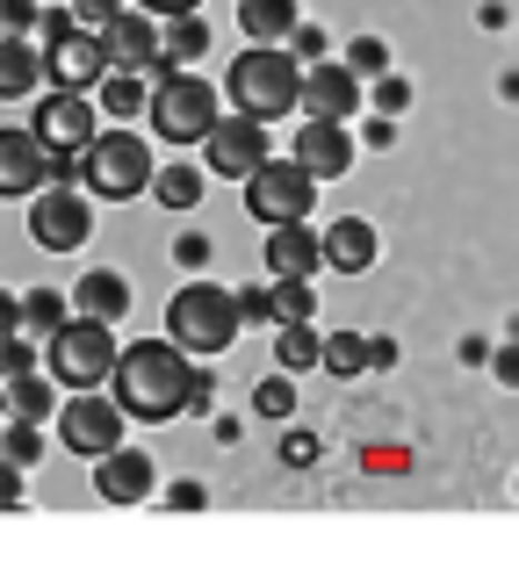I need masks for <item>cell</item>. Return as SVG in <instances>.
<instances>
[{
	"label": "cell",
	"mask_w": 519,
	"mask_h": 569,
	"mask_svg": "<svg viewBox=\"0 0 519 569\" xmlns=\"http://www.w3.org/2000/svg\"><path fill=\"white\" fill-rule=\"evenodd\" d=\"M188 382H196V361H181L167 339H138V347H116L109 403L138 426H167L188 411Z\"/></svg>",
	"instance_id": "6da1fadb"
},
{
	"label": "cell",
	"mask_w": 519,
	"mask_h": 569,
	"mask_svg": "<svg viewBox=\"0 0 519 569\" xmlns=\"http://www.w3.org/2000/svg\"><path fill=\"white\" fill-rule=\"evenodd\" d=\"M239 303H231L224 281H181V289L167 296V347L181 353V361H217V353H231V339H239Z\"/></svg>",
	"instance_id": "7a4b0ae2"
},
{
	"label": "cell",
	"mask_w": 519,
	"mask_h": 569,
	"mask_svg": "<svg viewBox=\"0 0 519 569\" xmlns=\"http://www.w3.org/2000/svg\"><path fill=\"white\" fill-rule=\"evenodd\" d=\"M144 116H152V138L159 144H202L224 109H217V87L202 72H167V80L144 87Z\"/></svg>",
	"instance_id": "3957f363"
},
{
	"label": "cell",
	"mask_w": 519,
	"mask_h": 569,
	"mask_svg": "<svg viewBox=\"0 0 519 569\" xmlns=\"http://www.w3.org/2000/svg\"><path fill=\"white\" fill-rule=\"evenodd\" d=\"M152 188V138L138 130H101L80 152V194L87 202H130Z\"/></svg>",
	"instance_id": "277c9868"
},
{
	"label": "cell",
	"mask_w": 519,
	"mask_h": 569,
	"mask_svg": "<svg viewBox=\"0 0 519 569\" xmlns=\"http://www.w3.org/2000/svg\"><path fill=\"white\" fill-rule=\"evenodd\" d=\"M296 80H303V66H296L289 51H239L231 72H224L231 109H239L246 123H260V130L275 123V116L296 109Z\"/></svg>",
	"instance_id": "5b68a950"
},
{
	"label": "cell",
	"mask_w": 519,
	"mask_h": 569,
	"mask_svg": "<svg viewBox=\"0 0 519 569\" xmlns=\"http://www.w3.org/2000/svg\"><path fill=\"white\" fill-rule=\"evenodd\" d=\"M43 361H51V382L101 389L109 368H116V339H109V325H94V318H66L51 339H43Z\"/></svg>",
	"instance_id": "8992f818"
},
{
	"label": "cell",
	"mask_w": 519,
	"mask_h": 569,
	"mask_svg": "<svg viewBox=\"0 0 519 569\" xmlns=\"http://www.w3.org/2000/svg\"><path fill=\"white\" fill-rule=\"evenodd\" d=\"M310 202H318V181H310L296 159H267V167L246 173V217L281 231V223H310Z\"/></svg>",
	"instance_id": "52a82bcc"
},
{
	"label": "cell",
	"mask_w": 519,
	"mask_h": 569,
	"mask_svg": "<svg viewBox=\"0 0 519 569\" xmlns=\"http://www.w3.org/2000/svg\"><path fill=\"white\" fill-rule=\"evenodd\" d=\"M101 43V66L109 72H130V80H167V66H159V22L144 8H109V22L94 29Z\"/></svg>",
	"instance_id": "ba28073f"
},
{
	"label": "cell",
	"mask_w": 519,
	"mask_h": 569,
	"mask_svg": "<svg viewBox=\"0 0 519 569\" xmlns=\"http://www.w3.org/2000/svg\"><path fill=\"white\" fill-rule=\"evenodd\" d=\"M29 238H37L43 252H80L87 238H94V202H87L80 188L29 194Z\"/></svg>",
	"instance_id": "9c48e42d"
},
{
	"label": "cell",
	"mask_w": 519,
	"mask_h": 569,
	"mask_svg": "<svg viewBox=\"0 0 519 569\" xmlns=\"http://www.w3.org/2000/svg\"><path fill=\"white\" fill-rule=\"evenodd\" d=\"M123 426L130 418L116 411L109 397H87V389L58 403V440H66V455H87V461L116 455V447H123Z\"/></svg>",
	"instance_id": "30bf717a"
},
{
	"label": "cell",
	"mask_w": 519,
	"mask_h": 569,
	"mask_svg": "<svg viewBox=\"0 0 519 569\" xmlns=\"http://www.w3.org/2000/svg\"><path fill=\"white\" fill-rule=\"evenodd\" d=\"M29 138H37L51 159H80L87 144L101 138V116H94L87 94H43V109L29 116Z\"/></svg>",
	"instance_id": "8fae6325"
},
{
	"label": "cell",
	"mask_w": 519,
	"mask_h": 569,
	"mask_svg": "<svg viewBox=\"0 0 519 569\" xmlns=\"http://www.w3.org/2000/svg\"><path fill=\"white\" fill-rule=\"evenodd\" d=\"M296 109H303V123H347L353 109H368V87L353 80L347 66H303V80H296Z\"/></svg>",
	"instance_id": "7c38bea8"
},
{
	"label": "cell",
	"mask_w": 519,
	"mask_h": 569,
	"mask_svg": "<svg viewBox=\"0 0 519 569\" xmlns=\"http://www.w3.org/2000/svg\"><path fill=\"white\" fill-rule=\"evenodd\" d=\"M43 58V80H51V94H87V87L109 80V66H101V43L87 37V29H66V37L37 43Z\"/></svg>",
	"instance_id": "4fadbf2b"
},
{
	"label": "cell",
	"mask_w": 519,
	"mask_h": 569,
	"mask_svg": "<svg viewBox=\"0 0 519 569\" xmlns=\"http://www.w3.org/2000/svg\"><path fill=\"white\" fill-rule=\"evenodd\" d=\"M267 159H275V152H267V130L246 123V116H224V123L202 138V167L224 173V181H246L253 167H267Z\"/></svg>",
	"instance_id": "5bb4252c"
},
{
	"label": "cell",
	"mask_w": 519,
	"mask_h": 569,
	"mask_svg": "<svg viewBox=\"0 0 519 569\" xmlns=\"http://www.w3.org/2000/svg\"><path fill=\"white\" fill-rule=\"evenodd\" d=\"M296 167L310 173V181H339V173H353V159H361V144H353L347 123H303L296 130Z\"/></svg>",
	"instance_id": "9a60e30c"
},
{
	"label": "cell",
	"mask_w": 519,
	"mask_h": 569,
	"mask_svg": "<svg viewBox=\"0 0 519 569\" xmlns=\"http://www.w3.org/2000/svg\"><path fill=\"white\" fill-rule=\"evenodd\" d=\"M159 490V469L144 447H116V455L94 461V498L101 505H144Z\"/></svg>",
	"instance_id": "2e32d148"
},
{
	"label": "cell",
	"mask_w": 519,
	"mask_h": 569,
	"mask_svg": "<svg viewBox=\"0 0 519 569\" xmlns=\"http://www.w3.org/2000/svg\"><path fill=\"white\" fill-rule=\"evenodd\" d=\"M376 223L368 217H339V223H325L318 231V267H339V274H368L376 267Z\"/></svg>",
	"instance_id": "e0dca14e"
},
{
	"label": "cell",
	"mask_w": 519,
	"mask_h": 569,
	"mask_svg": "<svg viewBox=\"0 0 519 569\" xmlns=\"http://www.w3.org/2000/svg\"><path fill=\"white\" fill-rule=\"evenodd\" d=\"M51 188V152L29 130H0V194H43Z\"/></svg>",
	"instance_id": "ac0fdd59"
},
{
	"label": "cell",
	"mask_w": 519,
	"mask_h": 569,
	"mask_svg": "<svg viewBox=\"0 0 519 569\" xmlns=\"http://www.w3.org/2000/svg\"><path fill=\"white\" fill-rule=\"evenodd\" d=\"M260 260H267L275 281H310L318 274V231H310V223H281V231H267Z\"/></svg>",
	"instance_id": "d6986e66"
},
{
	"label": "cell",
	"mask_w": 519,
	"mask_h": 569,
	"mask_svg": "<svg viewBox=\"0 0 519 569\" xmlns=\"http://www.w3.org/2000/svg\"><path fill=\"white\" fill-rule=\"evenodd\" d=\"M72 303H80V318H94V325H116V318L130 310V281L116 274V267H94V274H80Z\"/></svg>",
	"instance_id": "ffe728a7"
},
{
	"label": "cell",
	"mask_w": 519,
	"mask_h": 569,
	"mask_svg": "<svg viewBox=\"0 0 519 569\" xmlns=\"http://www.w3.org/2000/svg\"><path fill=\"white\" fill-rule=\"evenodd\" d=\"M43 87V58L29 37H0V101H29Z\"/></svg>",
	"instance_id": "44dd1931"
},
{
	"label": "cell",
	"mask_w": 519,
	"mask_h": 569,
	"mask_svg": "<svg viewBox=\"0 0 519 569\" xmlns=\"http://www.w3.org/2000/svg\"><path fill=\"white\" fill-rule=\"evenodd\" d=\"M239 29L253 37V51H281L296 37V8L289 0H239Z\"/></svg>",
	"instance_id": "7402d4cb"
},
{
	"label": "cell",
	"mask_w": 519,
	"mask_h": 569,
	"mask_svg": "<svg viewBox=\"0 0 519 569\" xmlns=\"http://www.w3.org/2000/svg\"><path fill=\"white\" fill-rule=\"evenodd\" d=\"M202 51H210V22H202V14H181V22H167V37H159V66H167V72H188Z\"/></svg>",
	"instance_id": "603a6c76"
},
{
	"label": "cell",
	"mask_w": 519,
	"mask_h": 569,
	"mask_svg": "<svg viewBox=\"0 0 519 569\" xmlns=\"http://www.w3.org/2000/svg\"><path fill=\"white\" fill-rule=\"evenodd\" d=\"M318 347H325L318 325H275V376H289V368H318Z\"/></svg>",
	"instance_id": "cb8c5ba5"
},
{
	"label": "cell",
	"mask_w": 519,
	"mask_h": 569,
	"mask_svg": "<svg viewBox=\"0 0 519 569\" xmlns=\"http://www.w3.org/2000/svg\"><path fill=\"white\" fill-rule=\"evenodd\" d=\"M109 109V130H130V116H144V80H130V72H109L101 80V101H94V116Z\"/></svg>",
	"instance_id": "d4e9b609"
},
{
	"label": "cell",
	"mask_w": 519,
	"mask_h": 569,
	"mask_svg": "<svg viewBox=\"0 0 519 569\" xmlns=\"http://www.w3.org/2000/svg\"><path fill=\"white\" fill-rule=\"evenodd\" d=\"M202 181H210L202 167H152V188H144V194H159L167 209H196L202 202Z\"/></svg>",
	"instance_id": "484cf974"
},
{
	"label": "cell",
	"mask_w": 519,
	"mask_h": 569,
	"mask_svg": "<svg viewBox=\"0 0 519 569\" xmlns=\"http://www.w3.org/2000/svg\"><path fill=\"white\" fill-rule=\"evenodd\" d=\"M66 318H72V310H66V296H58V289H29V296H22V339H37V347H43V339H51Z\"/></svg>",
	"instance_id": "4316f807"
},
{
	"label": "cell",
	"mask_w": 519,
	"mask_h": 569,
	"mask_svg": "<svg viewBox=\"0 0 519 569\" xmlns=\"http://www.w3.org/2000/svg\"><path fill=\"white\" fill-rule=\"evenodd\" d=\"M267 310H275V325H310L318 318V289H310V281H275V289H267Z\"/></svg>",
	"instance_id": "83f0119b"
},
{
	"label": "cell",
	"mask_w": 519,
	"mask_h": 569,
	"mask_svg": "<svg viewBox=\"0 0 519 569\" xmlns=\"http://www.w3.org/2000/svg\"><path fill=\"white\" fill-rule=\"evenodd\" d=\"M0 397H8V411L22 418V426H43V418H51V382H43V376H22V382H8Z\"/></svg>",
	"instance_id": "f1b7e54d"
},
{
	"label": "cell",
	"mask_w": 519,
	"mask_h": 569,
	"mask_svg": "<svg viewBox=\"0 0 519 569\" xmlns=\"http://www.w3.org/2000/svg\"><path fill=\"white\" fill-rule=\"evenodd\" d=\"M318 368H332V376H361V368H368V332H332L318 347Z\"/></svg>",
	"instance_id": "f546056e"
},
{
	"label": "cell",
	"mask_w": 519,
	"mask_h": 569,
	"mask_svg": "<svg viewBox=\"0 0 519 569\" xmlns=\"http://www.w3.org/2000/svg\"><path fill=\"white\" fill-rule=\"evenodd\" d=\"M339 66H347L353 80H382V72H390V43H382V37H353Z\"/></svg>",
	"instance_id": "4dcf8cb0"
},
{
	"label": "cell",
	"mask_w": 519,
	"mask_h": 569,
	"mask_svg": "<svg viewBox=\"0 0 519 569\" xmlns=\"http://www.w3.org/2000/svg\"><path fill=\"white\" fill-rule=\"evenodd\" d=\"M37 455H43V432L37 426H22V418H14V426H0V461H8V469H29Z\"/></svg>",
	"instance_id": "1f68e13d"
},
{
	"label": "cell",
	"mask_w": 519,
	"mask_h": 569,
	"mask_svg": "<svg viewBox=\"0 0 519 569\" xmlns=\"http://www.w3.org/2000/svg\"><path fill=\"white\" fill-rule=\"evenodd\" d=\"M37 339H8V347H0V389L8 382H22V376H37Z\"/></svg>",
	"instance_id": "d6a6232c"
},
{
	"label": "cell",
	"mask_w": 519,
	"mask_h": 569,
	"mask_svg": "<svg viewBox=\"0 0 519 569\" xmlns=\"http://www.w3.org/2000/svg\"><path fill=\"white\" fill-rule=\"evenodd\" d=\"M253 411H260V418H289V411H296V382H289V376H267V382L253 389Z\"/></svg>",
	"instance_id": "836d02e7"
},
{
	"label": "cell",
	"mask_w": 519,
	"mask_h": 569,
	"mask_svg": "<svg viewBox=\"0 0 519 569\" xmlns=\"http://www.w3.org/2000/svg\"><path fill=\"white\" fill-rule=\"evenodd\" d=\"M368 101L382 109V123H397V116L411 109V80H397V72H382V80H376V94H368Z\"/></svg>",
	"instance_id": "e575fe53"
},
{
	"label": "cell",
	"mask_w": 519,
	"mask_h": 569,
	"mask_svg": "<svg viewBox=\"0 0 519 569\" xmlns=\"http://www.w3.org/2000/svg\"><path fill=\"white\" fill-rule=\"evenodd\" d=\"M281 51L296 58V66H325V29H310V22H296V37L281 43Z\"/></svg>",
	"instance_id": "d590c367"
},
{
	"label": "cell",
	"mask_w": 519,
	"mask_h": 569,
	"mask_svg": "<svg viewBox=\"0 0 519 569\" xmlns=\"http://www.w3.org/2000/svg\"><path fill=\"white\" fill-rule=\"evenodd\" d=\"M231 303H239V325H275V310H267V281H253V289H231Z\"/></svg>",
	"instance_id": "8d00e7d4"
},
{
	"label": "cell",
	"mask_w": 519,
	"mask_h": 569,
	"mask_svg": "<svg viewBox=\"0 0 519 569\" xmlns=\"http://www.w3.org/2000/svg\"><path fill=\"white\" fill-rule=\"evenodd\" d=\"M173 260H181L188 274H202V267H210V238H202V231H181V238H173Z\"/></svg>",
	"instance_id": "74e56055"
},
{
	"label": "cell",
	"mask_w": 519,
	"mask_h": 569,
	"mask_svg": "<svg viewBox=\"0 0 519 569\" xmlns=\"http://www.w3.org/2000/svg\"><path fill=\"white\" fill-rule=\"evenodd\" d=\"M318 455H325V447L310 440V432H281V461H289V469H310Z\"/></svg>",
	"instance_id": "f35d334b"
},
{
	"label": "cell",
	"mask_w": 519,
	"mask_h": 569,
	"mask_svg": "<svg viewBox=\"0 0 519 569\" xmlns=\"http://www.w3.org/2000/svg\"><path fill=\"white\" fill-rule=\"evenodd\" d=\"M188 411H196V418L217 411V376H210V368H196V382H188Z\"/></svg>",
	"instance_id": "ab89813d"
},
{
	"label": "cell",
	"mask_w": 519,
	"mask_h": 569,
	"mask_svg": "<svg viewBox=\"0 0 519 569\" xmlns=\"http://www.w3.org/2000/svg\"><path fill=\"white\" fill-rule=\"evenodd\" d=\"M8 339H22V296L0 289V347H8Z\"/></svg>",
	"instance_id": "60d3db41"
},
{
	"label": "cell",
	"mask_w": 519,
	"mask_h": 569,
	"mask_svg": "<svg viewBox=\"0 0 519 569\" xmlns=\"http://www.w3.org/2000/svg\"><path fill=\"white\" fill-rule=\"evenodd\" d=\"M167 505H173V512H202V505H210V490H202V483H173Z\"/></svg>",
	"instance_id": "b9f144b4"
},
{
	"label": "cell",
	"mask_w": 519,
	"mask_h": 569,
	"mask_svg": "<svg viewBox=\"0 0 519 569\" xmlns=\"http://www.w3.org/2000/svg\"><path fill=\"white\" fill-rule=\"evenodd\" d=\"M14 505H22V469L0 461V512H14Z\"/></svg>",
	"instance_id": "7bdbcfd3"
},
{
	"label": "cell",
	"mask_w": 519,
	"mask_h": 569,
	"mask_svg": "<svg viewBox=\"0 0 519 569\" xmlns=\"http://www.w3.org/2000/svg\"><path fill=\"white\" fill-rule=\"evenodd\" d=\"M37 14H43V8H29V0H0V22H8V29H29Z\"/></svg>",
	"instance_id": "ee69618b"
},
{
	"label": "cell",
	"mask_w": 519,
	"mask_h": 569,
	"mask_svg": "<svg viewBox=\"0 0 519 569\" xmlns=\"http://www.w3.org/2000/svg\"><path fill=\"white\" fill-rule=\"evenodd\" d=\"M353 144H376V152H382V144H397V123H382V116H376V123H368Z\"/></svg>",
	"instance_id": "f6af8a7d"
},
{
	"label": "cell",
	"mask_w": 519,
	"mask_h": 569,
	"mask_svg": "<svg viewBox=\"0 0 519 569\" xmlns=\"http://www.w3.org/2000/svg\"><path fill=\"white\" fill-rule=\"evenodd\" d=\"M368 368H397V339H368Z\"/></svg>",
	"instance_id": "bcb514c9"
},
{
	"label": "cell",
	"mask_w": 519,
	"mask_h": 569,
	"mask_svg": "<svg viewBox=\"0 0 519 569\" xmlns=\"http://www.w3.org/2000/svg\"><path fill=\"white\" fill-rule=\"evenodd\" d=\"M0 426H8V397H0Z\"/></svg>",
	"instance_id": "7dc6e473"
}]
</instances>
